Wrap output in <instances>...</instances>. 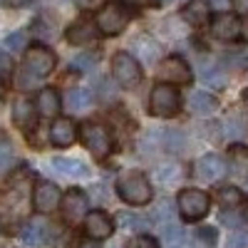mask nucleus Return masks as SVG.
I'll return each instance as SVG.
<instances>
[{
  "mask_svg": "<svg viewBox=\"0 0 248 248\" xmlns=\"http://www.w3.org/2000/svg\"><path fill=\"white\" fill-rule=\"evenodd\" d=\"M117 196L124 203H129V206H147L154 199V191H152L149 179L144 176L141 171L127 169V171H122L119 179H117Z\"/></svg>",
  "mask_w": 248,
  "mask_h": 248,
  "instance_id": "f257e3e1",
  "label": "nucleus"
},
{
  "mask_svg": "<svg viewBox=\"0 0 248 248\" xmlns=\"http://www.w3.org/2000/svg\"><path fill=\"white\" fill-rule=\"evenodd\" d=\"M129 20H132V13H129L127 5H122V3H107L105 8L97 13L94 25H97V30L102 35L117 37V35H122L124 30H127Z\"/></svg>",
  "mask_w": 248,
  "mask_h": 248,
  "instance_id": "f03ea898",
  "label": "nucleus"
},
{
  "mask_svg": "<svg viewBox=\"0 0 248 248\" xmlns=\"http://www.w3.org/2000/svg\"><path fill=\"white\" fill-rule=\"evenodd\" d=\"M79 139L85 144V149L94 156V159H107L112 152V134L107 127L94 122H87L79 127Z\"/></svg>",
  "mask_w": 248,
  "mask_h": 248,
  "instance_id": "7ed1b4c3",
  "label": "nucleus"
},
{
  "mask_svg": "<svg viewBox=\"0 0 248 248\" xmlns=\"http://www.w3.org/2000/svg\"><path fill=\"white\" fill-rule=\"evenodd\" d=\"M112 77L117 79V85L124 90H132L141 82V65L137 62V57L127 50H119L112 57Z\"/></svg>",
  "mask_w": 248,
  "mask_h": 248,
  "instance_id": "20e7f679",
  "label": "nucleus"
},
{
  "mask_svg": "<svg viewBox=\"0 0 248 248\" xmlns=\"http://www.w3.org/2000/svg\"><path fill=\"white\" fill-rule=\"evenodd\" d=\"M176 209L186 221H201L211 209V196L201 189H184L176 196Z\"/></svg>",
  "mask_w": 248,
  "mask_h": 248,
  "instance_id": "39448f33",
  "label": "nucleus"
},
{
  "mask_svg": "<svg viewBox=\"0 0 248 248\" xmlns=\"http://www.w3.org/2000/svg\"><path fill=\"white\" fill-rule=\"evenodd\" d=\"M181 109V97L174 85H159L152 90L149 97V114L154 117H174Z\"/></svg>",
  "mask_w": 248,
  "mask_h": 248,
  "instance_id": "423d86ee",
  "label": "nucleus"
},
{
  "mask_svg": "<svg viewBox=\"0 0 248 248\" xmlns=\"http://www.w3.org/2000/svg\"><path fill=\"white\" fill-rule=\"evenodd\" d=\"M57 67V55L45 47V45H30L25 50V72L32 75L35 79L47 77L50 72H55Z\"/></svg>",
  "mask_w": 248,
  "mask_h": 248,
  "instance_id": "0eeeda50",
  "label": "nucleus"
},
{
  "mask_svg": "<svg viewBox=\"0 0 248 248\" xmlns=\"http://www.w3.org/2000/svg\"><path fill=\"white\" fill-rule=\"evenodd\" d=\"M156 77L161 79V85H191L194 72L191 65L179 55H171L167 60H161V65L156 70Z\"/></svg>",
  "mask_w": 248,
  "mask_h": 248,
  "instance_id": "6e6552de",
  "label": "nucleus"
},
{
  "mask_svg": "<svg viewBox=\"0 0 248 248\" xmlns=\"http://www.w3.org/2000/svg\"><path fill=\"white\" fill-rule=\"evenodd\" d=\"M57 206H62V194L52 181H37L32 191V209L37 214H52Z\"/></svg>",
  "mask_w": 248,
  "mask_h": 248,
  "instance_id": "1a4fd4ad",
  "label": "nucleus"
},
{
  "mask_svg": "<svg viewBox=\"0 0 248 248\" xmlns=\"http://www.w3.org/2000/svg\"><path fill=\"white\" fill-rule=\"evenodd\" d=\"M62 216H65L70 223H77L82 218H87L90 214V196L82 189H70L65 196H62Z\"/></svg>",
  "mask_w": 248,
  "mask_h": 248,
  "instance_id": "9d476101",
  "label": "nucleus"
},
{
  "mask_svg": "<svg viewBox=\"0 0 248 248\" xmlns=\"http://www.w3.org/2000/svg\"><path fill=\"white\" fill-rule=\"evenodd\" d=\"M37 105L32 99L28 97H17L13 102V122H15V127L17 129H23V132H32L37 127Z\"/></svg>",
  "mask_w": 248,
  "mask_h": 248,
  "instance_id": "9b49d317",
  "label": "nucleus"
},
{
  "mask_svg": "<svg viewBox=\"0 0 248 248\" xmlns=\"http://www.w3.org/2000/svg\"><path fill=\"white\" fill-rule=\"evenodd\" d=\"M196 174H199L201 181L214 184V181H221L226 174H229V164H226V159L218 156V154H206L196 164Z\"/></svg>",
  "mask_w": 248,
  "mask_h": 248,
  "instance_id": "f8f14e48",
  "label": "nucleus"
},
{
  "mask_svg": "<svg viewBox=\"0 0 248 248\" xmlns=\"http://www.w3.org/2000/svg\"><path fill=\"white\" fill-rule=\"evenodd\" d=\"M211 32H214V37L223 40V43H233V40H241L243 37V25H241V20L236 15L221 13L218 17H214Z\"/></svg>",
  "mask_w": 248,
  "mask_h": 248,
  "instance_id": "ddd939ff",
  "label": "nucleus"
},
{
  "mask_svg": "<svg viewBox=\"0 0 248 248\" xmlns=\"http://www.w3.org/2000/svg\"><path fill=\"white\" fill-rule=\"evenodd\" d=\"M85 231H87V236L94 238V241L109 238V236L114 233V221H112L109 214L99 211V209H97V211H90L87 218H85Z\"/></svg>",
  "mask_w": 248,
  "mask_h": 248,
  "instance_id": "4468645a",
  "label": "nucleus"
},
{
  "mask_svg": "<svg viewBox=\"0 0 248 248\" xmlns=\"http://www.w3.org/2000/svg\"><path fill=\"white\" fill-rule=\"evenodd\" d=\"M77 134H79V129L70 117L55 119V124L50 127V141L55 144V147H72Z\"/></svg>",
  "mask_w": 248,
  "mask_h": 248,
  "instance_id": "2eb2a0df",
  "label": "nucleus"
},
{
  "mask_svg": "<svg viewBox=\"0 0 248 248\" xmlns=\"http://www.w3.org/2000/svg\"><path fill=\"white\" fill-rule=\"evenodd\" d=\"M211 5H209V0H189V3L184 5V10H181V15H184V20L189 25H194V28H203V25H209V10Z\"/></svg>",
  "mask_w": 248,
  "mask_h": 248,
  "instance_id": "dca6fc26",
  "label": "nucleus"
},
{
  "mask_svg": "<svg viewBox=\"0 0 248 248\" xmlns=\"http://www.w3.org/2000/svg\"><path fill=\"white\" fill-rule=\"evenodd\" d=\"M47 231H50V226L45 221H40V218H30L25 226H23V231H20V238H23L25 246H43L47 241Z\"/></svg>",
  "mask_w": 248,
  "mask_h": 248,
  "instance_id": "f3484780",
  "label": "nucleus"
},
{
  "mask_svg": "<svg viewBox=\"0 0 248 248\" xmlns=\"http://www.w3.org/2000/svg\"><path fill=\"white\" fill-rule=\"evenodd\" d=\"M35 105H37V112L43 114V117H57L60 109H62V99H60V94H57L55 87H43V90L37 92Z\"/></svg>",
  "mask_w": 248,
  "mask_h": 248,
  "instance_id": "a211bd4d",
  "label": "nucleus"
},
{
  "mask_svg": "<svg viewBox=\"0 0 248 248\" xmlns=\"http://www.w3.org/2000/svg\"><path fill=\"white\" fill-rule=\"evenodd\" d=\"M52 167H55V171H60L62 176H70V179H87V176H90L87 164L79 161V159L55 156V159H52Z\"/></svg>",
  "mask_w": 248,
  "mask_h": 248,
  "instance_id": "6ab92c4d",
  "label": "nucleus"
},
{
  "mask_svg": "<svg viewBox=\"0 0 248 248\" xmlns=\"http://www.w3.org/2000/svg\"><path fill=\"white\" fill-rule=\"evenodd\" d=\"M94 35H97V25L90 23V20H77L67 28V40L72 45H87L94 40Z\"/></svg>",
  "mask_w": 248,
  "mask_h": 248,
  "instance_id": "aec40b11",
  "label": "nucleus"
},
{
  "mask_svg": "<svg viewBox=\"0 0 248 248\" xmlns=\"http://www.w3.org/2000/svg\"><path fill=\"white\" fill-rule=\"evenodd\" d=\"M189 109H191V114H196V117H211V114L218 109V102H216V97L209 94V92H194V94L189 97Z\"/></svg>",
  "mask_w": 248,
  "mask_h": 248,
  "instance_id": "412c9836",
  "label": "nucleus"
},
{
  "mask_svg": "<svg viewBox=\"0 0 248 248\" xmlns=\"http://www.w3.org/2000/svg\"><path fill=\"white\" fill-rule=\"evenodd\" d=\"M229 169L236 176H248V147L233 144V147L229 149Z\"/></svg>",
  "mask_w": 248,
  "mask_h": 248,
  "instance_id": "4be33fe9",
  "label": "nucleus"
},
{
  "mask_svg": "<svg viewBox=\"0 0 248 248\" xmlns=\"http://www.w3.org/2000/svg\"><path fill=\"white\" fill-rule=\"evenodd\" d=\"M90 105H92V92H90V90H67V94H65V107H67L70 112H75V114L87 112Z\"/></svg>",
  "mask_w": 248,
  "mask_h": 248,
  "instance_id": "5701e85b",
  "label": "nucleus"
},
{
  "mask_svg": "<svg viewBox=\"0 0 248 248\" xmlns=\"http://www.w3.org/2000/svg\"><path fill=\"white\" fill-rule=\"evenodd\" d=\"M218 201H221L223 209H236V206H241L246 201V196H243L241 189H236V186H221L218 189Z\"/></svg>",
  "mask_w": 248,
  "mask_h": 248,
  "instance_id": "b1692460",
  "label": "nucleus"
},
{
  "mask_svg": "<svg viewBox=\"0 0 248 248\" xmlns=\"http://www.w3.org/2000/svg\"><path fill=\"white\" fill-rule=\"evenodd\" d=\"M201 77H203V82H209V85H214V87H221V85H223L221 67L216 65V62H209V65L203 62V67H201Z\"/></svg>",
  "mask_w": 248,
  "mask_h": 248,
  "instance_id": "393cba45",
  "label": "nucleus"
},
{
  "mask_svg": "<svg viewBox=\"0 0 248 248\" xmlns=\"http://www.w3.org/2000/svg\"><path fill=\"white\" fill-rule=\"evenodd\" d=\"M134 43H137V45H141L139 55H141V60H144V62H154V60H156V55H159L156 43H152L149 37H137Z\"/></svg>",
  "mask_w": 248,
  "mask_h": 248,
  "instance_id": "a878e982",
  "label": "nucleus"
},
{
  "mask_svg": "<svg viewBox=\"0 0 248 248\" xmlns=\"http://www.w3.org/2000/svg\"><path fill=\"white\" fill-rule=\"evenodd\" d=\"M25 45H28V32H25V30H17V32H13V35L5 37V50H10V52L28 50Z\"/></svg>",
  "mask_w": 248,
  "mask_h": 248,
  "instance_id": "bb28decb",
  "label": "nucleus"
},
{
  "mask_svg": "<svg viewBox=\"0 0 248 248\" xmlns=\"http://www.w3.org/2000/svg\"><path fill=\"white\" fill-rule=\"evenodd\" d=\"M119 223L124 226V229H132V231H144L149 226L147 218H139L134 214H119Z\"/></svg>",
  "mask_w": 248,
  "mask_h": 248,
  "instance_id": "cd10ccee",
  "label": "nucleus"
},
{
  "mask_svg": "<svg viewBox=\"0 0 248 248\" xmlns=\"http://www.w3.org/2000/svg\"><path fill=\"white\" fill-rule=\"evenodd\" d=\"M97 62H99V55L97 52H85V55H79V57H75V70H82V72H90L92 67H97Z\"/></svg>",
  "mask_w": 248,
  "mask_h": 248,
  "instance_id": "c85d7f7f",
  "label": "nucleus"
},
{
  "mask_svg": "<svg viewBox=\"0 0 248 248\" xmlns=\"http://www.w3.org/2000/svg\"><path fill=\"white\" fill-rule=\"evenodd\" d=\"M13 79V57L8 52H0V85H8Z\"/></svg>",
  "mask_w": 248,
  "mask_h": 248,
  "instance_id": "c756f323",
  "label": "nucleus"
},
{
  "mask_svg": "<svg viewBox=\"0 0 248 248\" xmlns=\"http://www.w3.org/2000/svg\"><path fill=\"white\" fill-rule=\"evenodd\" d=\"M226 248H248V231L238 229L229 236V241H226Z\"/></svg>",
  "mask_w": 248,
  "mask_h": 248,
  "instance_id": "7c9ffc66",
  "label": "nucleus"
},
{
  "mask_svg": "<svg viewBox=\"0 0 248 248\" xmlns=\"http://www.w3.org/2000/svg\"><path fill=\"white\" fill-rule=\"evenodd\" d=\"M127 248H159V243H156V238H152V236H134L129 243H127Z\"/></svg>",
  "mask_w": 248,
  "mask_h": 248,
  "instance_id": "2f4dec72",
  "label": "nucleus"
},
{
  "mask_svg": "<svg viewBox=\"0 0 248 248\" xmlns=\"http://www.w3.org/2000/svg\"><path fill=\"white\" fill-rule=\"evenodd\" d=\"M10 156H13V144L0 134V169L5 167V164L10 161Z\"/></svg>",
  "mask_w": 248,
  "mask_h": 248,
  "instance_id": "473e14b6",
  "label": "nucleus"
},
{
  "mask_svg": "<svg viewBox=\"0 0 248 248\" xmlns=\"http://www.w3.org/2000/svg\"><path fill=\"white\" fill-rule=\"evenodd\" d=\"M75 5L79 10H102L107 5V0H75Z\"/></svg>",
  "mask_w": 248,
  "mask_h": 248,
  "instance_id": "72a5a7b5",
  "label": "nucleus"
},
{
  "mask_svg": "<svg viewBox=\"0 0 248 248\" xmlns=\"http://www.w3.org/2000/svg\"><path fill=\"white\" fill-rule=\"evenodd\" d=\"M196 236H199L206 246H214L218 233H216V229H211V226H206V229H199V231H196Z\"/></svg>",
  "mask_w": 248,
  "mask_h": 248,
  "instance_id": "f704fd0d",
  "label": "nucleus"
},
{
  "mask_svg": "<svg viewBox=\"0 0 248 248\" xmlns=\"http://www.w3.org/2000/svg\"><path fill=\"white\" fill-rule=\"evenodd\" d=\"M238 17H248V0H231Z\"/></svg>",
  "mask_w": 248,
  "mask_h": 248,
  "instance_id": "c9c22d12",
  "label": "nucleus"
},
{
  "mask_svg": "<svg viewBox=\"0 0 248 248\" xmlns=\"http://www.w3.org/2000/svg\"><path fill=\"white\" fill-rule=\"evenodd\" d=\"M32 0H0V5L5 8H23V5H30Z\"/></svg>",
  "mask_w": 248,
  "mask_h": 248,
  "instance_id": "e433bc0d",
  "label": "nucleus"
},
{
  "mask_svg": "<svg viewBox=\"0 0 248 248\" xmlns=\"http://www.w3.org/2000/svg\"><path fill=\"white\" fill-rule=\"evenodd\" d=\"M229 3H231V0H209V5L214 8V10H229Z\"/></svg>",
  "mask_w": 248,
  "mask_h": 248,
  "instance_id": "4c0bfd02",
  "label": "nucleus"
},
{
  "mask_svg": "<svg viewBox=\"0 0 248 248\" xmlns=\"http://www.w3.org/2000/svg\"><path fill=\"white\" fill-rule=\"evenodd\" d=\"M77 248H102V246H99V241H94V238H85Z\"/></svg>",
  "mask_w": 248,
  "mask_h": 248,
  "instance_id": "58836bf2",
  "label": "nucleus"
},
{
  "mask_svg": "<svg viewBox=\"0 0 248 248\" xmlns=\"http://www.w3.org/2000/svg\"><path fill=\"white\" fill-rule=\"evenodd\" d=\"M129 3H137V5H147L149 0H129Z\"/></svg>",
  "mask_w": 248,
  "mask_h": 248,
  "instance_id": "ea45409f",
  "label": "nucleus"
},
{
  "mask_svg": "<svg viewBox=\"0 0 248 248\" xmlns=\"http://www.w3.org/2000/svg\"><path fill=\"white\" fill-rule=\"evenodd\" d=\"M246 218H248V211H246Z\"/></svg>",
  "mask_w": 248,
  "mask_h": 248,
  "instance_id": "a19ab883",
  "label": "nucleus"
}]
</instances>
